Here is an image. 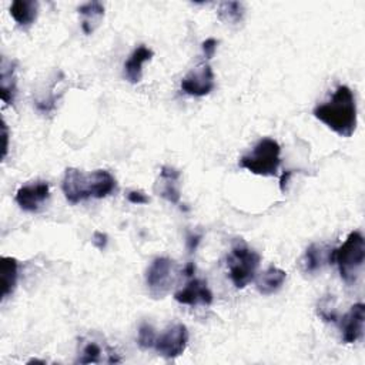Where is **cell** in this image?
I'll list each match as a JSON object with an SVG mask.
<instances>
[{
    "mask_svg": "<svg viewBox=\"0 0 365 365\" xmlns=\"http://www.w3.org/2000/svg\"><path fill=\"white\" fill-rule=\"evenodd\" d=\"M261 255L250 248L241 238L237 240L227 257L230 278L235 288H244L255 277Z\"/></svg>",
    "mask_w": 365,
    "mask_h": 365,
    "instance_id": "5b68a950",
    "label": "cell"
},
{
    "mask_svg": "<svg viewBox=\"0 0 365 365\" xmlns=\"http://www.w3.org/2000/svg\"><path fill=\"white\" fill-rule=\"evenodd\" d=\"M325 264H332V250L322 244H311L299 259L301 269L305 274H315Z\"/></svg>",
    "mask_w": 365,
    "mask_h": 365,
    "instance_id": "4fadbf2b",
    "label": "cell"
},
{
    "mask_svg": "<svg viewBox=\"0 0 365 365\" xmlns=\"http://www.w3.org/2000/svg\"><path fill=\"white\" fill-rule=\"evenodd\" d=\"M365 261V240L359 231H352L338 248H332V264L338 265V271L345 284L356 282Z\"/></svg>",
    "mask_w": 365,
    "mask_h": 365,
    "instance_id": "3957f363",
    "label": "cell"
},
{
    "mask_svg": "<svg viewBox=\"0 0 365 365\" xmlns=\"http://www.w3.org/2000/svg\"><path fill=\"white\" fill-rule=\"evenodd\" d=\"M117 187L115 178L107 170H96L90 174L68 167L64 171L61 190L70 204H78L88 198H104Z\"/></svg>",
    "mask_w": 365,
    "mask_h": 365,
    "instance_id": "7a4b0ae2",
    "label": "cell"
},
{
    "mask_svg": "<svg viewBox=\"0 0 365 365\" xmlns=\"http://www.w3.org/2000/svg\"><path fill=\"white\" fill-rule=\"evenodd\" d=\"M174 282V262L167 257H157L145 271V284L154 298L168 294Z\"/></svg>",
    "mask_w": 365,
    "mask_h": 365,
    "instance_id": "8992f818",
    "label": "cell"
},
{
    "mask_svg": "<svg viewBox=\"0 0 365 365\" xmlns=\"http://www.w3.org/2000/svg\"><path fill=\"white\" fill-rule=\"evenodd\" d=\"M291 171H285V173H282V175H281V180H279V188H281V191L284 192L285 191V185H287V182H288V178L291 177Z\"/></svg>",
    "mask_w": 365,
    "mask_h": 365,
    "instance_id": "f1b7e54d",
    "label": "cell"
},
{
    "mask_svg": "<svg viewBox=\"0 0 365 365\" xmlns=\"http://www.w3.org/2000/svg\"><path fill=\"white\" fill-rule=\"evenodd\" d=\"M16 61L1 57L0 66V98L3 103L10 104L14 101L17 93V80H16Z\"/></svg>",
    "mask_w": 365,
    "mask_h": 365,
    "instance_id": "9a60e30c",
    "label": "cell"
},
{
    "mask_svg": "<svg viewBox=\"0 0 365 365\" xmlns=\"http://www.w3.org/2000/svg\"><path fill=\"white\" fill-rule=\"evenodd\" d=\"M318 315H319L324 321H332V322H336V321H338L336 312L334 311L332 307H329V298L322 299V301L318 304Z\"/></svg>",
    "mask_w": 365,
    "mask_h": 365,
    "instance_id": "603a6c76",
    "label": "cell"
},
{
    "mask_svg": "<svg viewBox=\"0 0 365 365\" xmlns=\"http://www.w3.org/2000/svg\"><path fill=\"white\" fill-rule=\"evenodd\" d=\"M50 195V187L46 181H36L21 185L16 192L17 205L27 212H36Z\"/></svg>",
    "mask_w": 365,
    "mask_h": 365,
    "instance_id": "9c48e42d",
    "label": "cell"
},
{
    "mask_svg": "<svg viewBox=\"0 0 365 365\" xmlns=\"http://www.w3.org/2000/svg\"><path fill=\"white\" fill-rule=\"evenodd\" d=\"M287 272L275 265H269L257 279V289L262 295L275 294L285 282Z\"/></svg>",
    "mask_w": 365,
    "mask_h": 365,
    "instance_id": "2e32d148",
    "label": "cell"
},
{
    "mask_svg": "<svg viewBox=\"0 0 365 365\" xmlns=\"http://www.w3.org/2000/svg\"><path fill=\"white\" fill-rule=\"evenodd\" d=\"M181 173L170 165H163L160 170V177L155 182V191L160 197L171 204L180 202V181Z\"/></svg>",
    "mask_w": 365,
    "mask_h": 365,
    "instance_id": "7c38bea8",
    "label": "cell"
},
{
    "mask_svg": "<svg viewBox=\"0 0 365 365\" xmlns=\"http://www.w3.org/2000/svg\"><path fill=\"white\" fill-rule=\"evenodd\" d=\"M153 56H154V51L150 47L144 44L137 46L130 54V57L127 58V61L124 63V77L131 84H137L138 81H141L143 64L145 61H150Z\"/></svg>",
    "mask_w": 365,
    "mask_h": 365,
    "instance_id": "5bb4252c",
    "label": "cell"
},
{
    "mask_svg": "<svg viewBox=\"0 0 365 365\" xmlns=\"http://www.w3.org/2000/svg\"><path fill=\"white\" fill-rule=\"evenodd\" d=\"M101 354H103L101 346L97 342L90 341L83 346L81 356L78 358L77 362H80V364H97V362H100Z\"/></svg>",
    "mask_w": 365,
    "mask_h": 365,
    "instance_id": "44dd1931",
    "label": "cell"
},
{
    "mask_svg": "<svg viewBox=\"0 0 365 365\" xmlns=\"http://www.w3.org/2000/svg\"><path fill=\"white\" fill-rule=\"evenodd\" d=\"M200 241H201V235L200 234H190L187 237V248H188V251L194 252L197 245L200 244Z\"/></svg>",
    "mask_w": 365,
    "mask_h": 365,
    "instance_id": "4316f807",
    "label": "cell"
},
{
    "mask_svg": "<svg viewBox=\"0 0 365 365\" xmlns=\"http://www.w3.org/2000/svg\"><path fill=\"white\" fill-rule=\"evenodd\" d=\"M314 117L341 137H351L356 128V103L348 86H338L331 100L318 104Z\"/></svg>",
    "mask_w": 365,
    "mask_h": 365,
    "instance_id": "6da1fadb",
    "label": "cell"
},
{
    "mask_svg": "<svg viewBox=\"0 0 365 365\" xmlns=\"http://www.w3.org/2000/svg\"><path fill=\"white\" fill-rule=\"evenodd\" d=\"M217 14L224 23L238 24L244 19V6L240 1H222L218 4Z\"/></svg>",
    "mask_w": 365,
    "mask_h": 365,
    "instance_id": "ffe728a7",
    "label": "cell"
},
{
    "mask_svg": "<svg viewBox=\"0 0 365 365\" xmlns=\"http://www.w3.org/2000/svg\"><path fill=\"white\" fill-rule=\"evenodd\" d=\"M215 87V76L210 64L204 63L192 68L181 80V90L194 97H204Z\"/></svg>",
    "mask_w": 365,
    "mask_h": 365,
    "instance_id": "ba28073f",
    "label": "cell"
},
{
    "mask_svg": "<svg viewBox=\"0 0 365 365\" xmlns=\"http://www.w3.org/2000/svg\"><path fill=\"white\" fill-rule=\"evenodd\" d=\"M281 147L278 141L269 137L261 138L251 153L242 155L240 158V167L248 170L252 174L262 177H274L277 175L278 167L281 164Z\"/></svg>",
    "mask_w": 365,
    "mask_h": 365,
    "instance_id": "277c9868",
    "label": "cell"
},
{
    "mask_svg": "<svg viewBox=\"0 0 365 365\" xmlns=\"http://www.w3.org/2000/svg\"><path fill=\"white\" fill-rule=\"evenodd\" d=\"M188 342V329L184 324H174L168 327L160 336L155 338V351L167 358L173 359L180 356Z\"/></svg>",
    "mask_w": 365,
    "mask_h": 365,
    "instance_id": "52a82bcc",
    "label": "cell"
},
{
    "mask_svg": "<svg viewBox=\"0 0 365 365\" xmlns=\"http://www.w3.org/2000/svg\"><path fill=\"white\" fill-rule=\"evenodd\" d=\"M127 200L131 204H147L150 201V198L143 191H137V190L128 191L127 192Z\"/></svg>",
    "mask_w": 365,
    "mask_h": 365,
    "instance_id": "d4e9b609",
    "label": "cell"
},
{
    "mask_svg": "<svg viewBox=\"0 0 365 365\" xmlns=\"http://www.w3.org/2000/svg\"><path fill=\"white\" fill-rule=\"evenodd\" d=\"M365 319V305L362 302L354 304L349 311L341 318L339 327L342 331V341L345 344H354L362 338Z\"/></svg>",
    "mask_w": 365,
    "mask_h": 365,
    "instance_id": "8fae6325",
    "label": "cell"
},
{
    "mask_svg": "<svg viewBox=\"0 0 365 365\" xmlns=\"http://www.w3.org/2000/svg\"><path fill=\"white\" fill-rule=\"evenodd\" d=\"M38 13V3L34 0H14L10 6V16L14 19L17 26H31Z\"/></svg>",
    "mask_w": 365,
    "mask_h": 365,
    "instance_id": "e0dca14e",
    "label": "cell"
},
{
    "mask_svg": "<svg viewBox=\"0 0 365 365\" xmlns=\"http://www.w3.org/2000/svg\"><path fill=\"white\" fill-rule=\"evenodd\" d=\"M78 13L84 17L81 29L86 34H91L100 19L104 16V4L100 1H88L78 7Z\"/></svg>",
    "mask_w": 365,
    "mask_h": 365,
    "instance_id": "d6986e66",
    "label": "cell"
},
{
    "mask_svg": "<svg viewBox=\"0 0 365 365\" xmlns=\"http://www.w3.org/2000/svg\"><path fill=\"white\" fill-rule=\"evenodd\" d=\"M174 299L184 305H211L212 292L207 285V281L201 278H191L184 288L174 294Z\"/></svg>",
    "mask_w": 365,
    "mask_h": 365,
    "instance_id": "30bf717a",
    "label": "cell"
},
{
    "mask_svg": "<svg viewBox=\"0 0 365 365\" xmlns=\"http://www.w3.org/2000/svg\"><path fill=\"white\" fill-rule=\"evenodd\" d=\"M107 242H108V237L107 234L101 232V231H96L93 234V244L96 248H98L100 251H103L106 247H107Z\"/></svg>",
    "mask_w": 365,
    "mask_h": 365,
    "instance_id": "484cf974",
    "label": "cell"
},
{
    "mask_svg": "<svg viewBox=\"0 0 365 365\" xmlns=\"http://www.w3.org/2000/svg\"><path fill=\"white\" fill-rule=\"evenodd\" d=\"M194 271H195V267H194L192 262H188V264L185 265V268H184V274H185L187 277H192V275H194Z\"/></svg>",
    "mask_w": 365,
    "mask_h": 365,
    "instance_id": "f546056e",
    "label": "cell"
},
{
    "mask_svg": "<svg viewBox=\"0 0 365 365\" xmlns=\"http://www.w3.org/2000/svg\"><path fill=\"white\" fill-rule=\"evenodd\" d=\"M3 137H4V145H3V158L6 157V154H7V148H9V131H7V125H6V123L3 121Z\"/></svg>",
    "mask_w": 365,
    "mask_h": 365,
    "instance_id": "83f0119b",
    "label": "cell"
},
{
    "mask_svg": "<svg viewBox=\"0 0 365 365\" xmlns=\"http://www.w3.org/2000/svg\"><path fill=\"white\" fill-rule=\"evenodd\" d=\"M155 332H154V328L144 322L140 325L138 328V338H137V342L138 345L143 348V349H148V348H154V344H155Z\"/></svg>",
    "mask_w": 365,
    "mask_h": 365,
    "instance_id": "7402d4cb",
    "label": "cell"
},
{
    "mask_svg": "<svg viewBox=\"0 0 365 365\" xmlns=\"http://www.w3.org/2000/svg\"><path fill=\"white\" fill-rule=\"evenodd\" d=\"M217 44L218 41L214 38V37H210V38H205L201 44V48H202V53L205 56L207 60L212 58L214 54H215V50H217Z\"/></svg>",
    "mask_w": 365,
    "mask_h": 365,
    "instance_id": "cb8c5ba5",
    "label": "cell"
},
{
    "mask_svg": "<svg viewBox=\"0 0 365 365\" xmlns=\"http://www.w3.org/2000/svg\"><path fill=\"white\" fill-rule=\"evenodd\" d=\"M17 259L13 257H1L0 278H1V298L13 294L17 284Z\"/></svg>",
    "mask_w": 365,
    "mask_h": 365,
    "instance_id": "ac0fdd59",
    "label": "cell"
}]
</instances>
